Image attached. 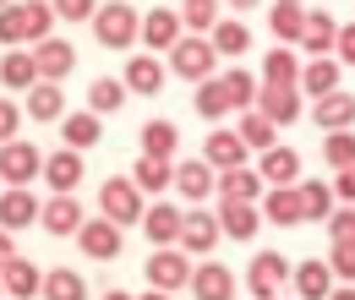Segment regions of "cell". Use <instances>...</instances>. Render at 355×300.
<instances>
[{"label": "cell", "instance_id": "6da1fadb", "mask_svg": "<svg viewBox=\"0 0 355 300\" xmlns=\"http://www.w3.org/2000/svg\"><path fill=\"white\" fill-rule=\"evenodd\" d=\"M49 28H55L49 0H22V6H11V0H6V6H0V44H11V49L49 39Z\"/></svg>", "mask_w": 355, "mask_h": 300}, {"label": "cell", "instance_id": "7a4b0ae2", "mask_svg": "<svg viewBox=\"0 0 355 300\" xmlns=\"http://www.w3.org/2000/svg\"><path fill=\"white\" fill-rule=\"evenodd\" d=\"M137 17L126 0H110V6H93V39L104 44V49H132L137 44Z\"/></svg>", "mask_w": 355, "mask_h": 300}, {"label": "cell", "instance_id": "3957f363", "mask_svg": "<svg viewBox=\"0 0 355 300\" xmlns=\"http://www.w3.org/2000/svg\"><path fill=\"white\" fill-rule=\"evenodd\" d=\"M214 66H219V55H214L208 33H180V39L170 44V71H175V77H186V82L214 77Z\"/></svg>", "mask_w": 355, "mask_h": 300}, {"label": "cell", "instance_id": "277c9868", "mask_svg": "<svg viewBox=\"0 0 355 300\" xmlns=\"http://www.w3.org/2000/svg\"><path fill=\"white\" fill-rule=\"evenodd\" d=\"M98 208H104V218H110V224H121V229H126V224H137V218H142V208H148V202H142L137 180H121V175H115V180H104V186H98Z\"/></svg>", "mask_w": 355, "mask_h": 300}, {"label": "cell", "instance_id": "5b68a950", "mask_svg": "<svg viewBox=\"0 0 355 300\" xmlns=\"http://www.w3.org/2000/svg\"><path fill=\"white\" fill-rule=\"evenodd\" d=\"M246 290H252L257 300H279L284 290H290V262L279 257V252H257L252 267H246Z\"/></svg>", "mask_w": 355, "mask_h": 300}, {"label": "cell", "instance_id": "8992f818", "mask_svg": "<svg viewBox=\"0 0 355 300\" xmlns=\"http://www.w3.org/2000/svg\"><path fill=\"white\" fill-rule=\"evenodd\" d=\"M39 170H44V153H39L33 142H17V136L0 142V180H6V186H28Z\"/></svg>", "mask_w": 355, "mask_h": 300}, {"label": "cell", "instance_id": "52a82bcc", "mask_svg": "<svg viewBox=\"0 0 355 300\" xmlns=\"http://www.w3.org/2000/svg\"><path fill=\"white\" fill-rule=\"evenodd\" d=\"M252 104L263 109L273 126H290V121H301V87H295V82H263Z\"/></svg>", "mask_w": 355, "mask_h": 300}, {"label": "cell", "instance_id": "ba28073f", "mask_svg": "<svg viewBox=\"0 0 355 300\" xmlns=\"http://www.w3.org/2000/svg\"><path fill=\"white\" fill-rule=\"evenodd\" d=\"M148 284L153 290H186V279H191V262H186V252L180 246H159L153 257H148Z\"/></svg>", "mask_w": 355, "mask_h": 300}, {"label": "cell", "instance_id": "9c48e42d", "mask_svg": "<svg viewBox=\"0 0 355 300\" xmlns=\"http://www.w3.org/2000/svg\"><path fill=\"white\" fill-rule=\"evenodd\" d=\"M219 235H230V240H241V246H246V240H252V235H257V224H263V213H257V202H241V197H224L219 202Z\"/></svg>", "mask_w": 355, "mask_h": 300}, {"label": "cell", "instance_id": "30bf717a", "mask_svg": "<svg viewBox=\"0 0 355 300\" xmlns=\"http://www.w3.org/2000/svg\"><path fill=\"white\" fill-rule=\"evenodd\" d=\"M77 246H83L93 262L121 257V224H110V218H83V229H77Z\"/></svg>", "mask_w": 355, "mask_h": 300}, {"label": "cell", "instance_id": "8fae6325", "mask_svg": "<svg viewBox=\"0 0 355 300\" xmlns=\"http://www.w3.org/2000/svg\"><path fill=\"white\" fill-rule=\"evenodd\" d=\"M71 66H77V49H71L66 39H55V33H49V39L33 44V71H39L44 82H60Z\"/></svg>", "mask_w": 355, "mask_h": 300}, {"label": "cell", "instance_id": "7c38bea8", "mask_svg": "<svg viewBox=\"0 0 355 300\" xmlns=\"http://www.w3.org/2000/svg\"><path fill=\"white\" fill-rule=\"evenodd\" d=\"M39 224H44L49 235H77V229H83V202H77V191H55L44 208H39Z\"/></svg>", "mask_w": 355, "mask_h": 300}, {"label": "cell", "instance_id": "4fadbf2b", "mask_svg": "<svg viewBox=\"0 0 355 300\" xmlns=\"http://www.w3.org/2000/svg\"><path fill=\"white\" fill-rule=\"evenodd\" d=\"M180 252H214L219 246V218L202 213V208H191V213H180V235H175Z\"/></svg>", "mask_w": 355, "mask_h": 300}, {"label": "cell", "instance_id": "5bb4252c", "mask_svg": "<svg viewBox=\"0 0 355 300\" xmlns=\"http://www.w3.org/2000/svg\"><path fill=\"white\" fill-rule=\"evenodd\" d=\"M186 290H191L197 300H230L235 295V273H230L224 262H202V267H191Z\"/></svg>", "mask_w": 355, "mask_h": 300}, {"label": "cell", "instance_id": "9a60e30c", "mask_svg": "<svg viewBox=\"0 0 355 300\" xmlns=\"http://www.w3.org/2000/svg\"><path fill=\"white\" fill-rule=\"evenodd\" d=\"M311 121L322 131H345L355 126V98L345 87H334V93H317V104H311Z\"/></svg>", "mask_w": 355, "mask_h": 300}, {"label": "cell", "instance_id": "2e32d148", "mask_svg": "<svg viewBox=\"0 0 355 300\" xmlns=\"http://www.w3.org/2000/svg\"><path fill=\"white\" fill-rule=\"evenodd\" d=\"M137 39L148 44L153 55H159V49H170V44L180 39V11H164V6H153V11L137 22Z\"/></svg>", "mask_w": 355, "mask_h": 300}, {"label": "cell", "instance_id": "e0dca14e", "mask_svg": "<svg viewBox=\"0 0 355 300\" xmlns=\"http://www.w3.org/2000/svg\"><path fill=\"white\" fill-rule=\"evenodd\" d=\"M83 170H88V164H83V153H77V148H60V153H49L44 159V180H49V191H77V186H83Z\"/></svg>", "mask_w": 355, "mask_h": 300}, {"label": "cell", "instance_id": "ac0fdd59", "mask_svg": "<svg viewBox=\"0 0 355 300\" xmlns=\"http://www.w3.org/2000/svg\"><path fill=\"white\" fill-rule=\"evenodd\" d=\"M39 284H44V267H33L28 257H11L6 267H0V290H6L11 300H33Z\"/></svg>", "mask_w": 355, "mask_h": 300}, {"label": "cell", "instance_id": "d6986e66", "mask_svg": "<svg viewBox=\"0 0 355 300\" xmlns=\"http://www.w3.org/2000/svg\"><path fill=\"white\" fill-rule=\"evenodd\" d=\"M257 175H263L268 186H295L301 180V153L295 148H263V164H257Z\"/></svg>", "mask_w": 355, "mask_h": 300}, {"label": "cell", "instance_id": "ffe728a7", "mask_svg": "<svg viewBox=\"0 0 355 300\" xmlns=\"http://www.w3.org/2000/svg\"><path fill=\"white\" fill-rule=\"evenodd\" d=\"M170 186H175L186 202H202V197H214V164H208V159H186Z\"/></svg>", "mask_w": 355, "mask_h": 300}, {"label": "cell", "instance_id": "44dd1931", "mask_svg": "<svg viewBox=\"0 0 355 300\" xmlns=\"http://www.w3.org/2000/svg\"><path fill=\"white\" fill-rule=\"evenodd\" d=\"M142 229H148V240L153 246H175L180 235V208L175 202H153V208H142V218H137Z\"/></svg>", "mask_w": 355, "mask_h": 300}, {"label": "cell", "instance_id": "7402d4cb", "mask_svg": "<svg viewBox=\"0 0 355 300\" xmlns=\"http://www.w3.org/2000/svg\"><path fill=\"white\" fill-rule=\"evenodd\" d=\"M334 33H339V22H334V17H328V11H306V17H301V49H306V55H334Z\"/></svg>", "mask_w": 355, "mask_h": 300}, {"label": "cell", "instance_id": "603a6c76", "mask_svg": "<svg viewBox=\"0 0 355 300\" xmlns=\"http://www.w3.org/2000/svg\"><path fill=\"white\" fill-rule=\"evenodd\" d=\"M214 191H219V197H241V202H257V191H263V175L246 170V164H230V170L214 175Z\"/></svg>", "mask_w": 355, "mask_h": 300}, {"label": "cell", "instance_id": "cb8c5ba5", "mask_svg": "<svg viewBox=\"0 0 355 300\" xmlns=\"http://www.w3.org/2000/svg\"><path fill=\"white\" fill-rule=\"evenodd\" d=\"M33 218H39V202H33L28 186H11V191L0 197V229H28Z\"/></svg>", "mask_w": 355, "mask_h": 300}, {"label": "cell", "instance_id": "d4e9b609", "mask_svg": "<svg viewBox=\"0 0 355 300\" xmlns=\"http://www.w3.org/2000/svg\"><path fill=\"white\" fill-rule=\"evenodd\" d=\"M257 213L268 218V224H279V229H290V224H301V197H295V186H273L263 197V208Z\"/></svg>", "mask_w": 355, "mask_h": 300}, {"label": "cell", "instance_id": "484cf974", "mask_svg": "<svg viewBox=\"0 0 355 300\" xmlns=\"http://www.w3.org/2000/svg\"><path fill=\"white\" fill-rule=\"evenodd\" d=\"M164 77H170V71L159 66V55H132V66H126L121 82H126V93H159Z\"/></svg>", "mask_w": 355, "mask_h": 300}, {"label": "cell", "instance_id": "4316f807", "mask_svg": "<svg viewBox=\"0 0 355 300\" xmlns=\"http://www.w3.org/2000/svg\"><path fill=\"white\" fill-rule=\"evenodd\" d=\"M295 87L311 93V98H317V93H334V87H339V66H334V55H311L306 66H301V77H295Z\"/></svg>", "mask_w": 355, "mask_h": 300}, {"label": "cell", "instance_id": "83f0119b", "mask_svg": "<svg viewBox=\"0 0 355 300\" xmlns=\"http://www.w3.org/2000/svg\"><path fill=\"white\" fill-rule=\"evenodd\" d=\"M28 115H33V121H60V115H66L60 82H44V77H39V82L28 87Z\"/></svg>", "mask_w": 355, "mask_h": 300}, {"label": "cell", "instance_id": "f1b7e54d", "mask_svg": "<svg viewBox=\"0 0 355 300\" xmlns=\"http://www.w3.org/2000/svg\"><path fill=\"white\" fill-rule=\"evenodd\" d=\"M295 197H301V224H322V218L334 213V186H328V180L295 186Z\"/></svg>", "mask_w": 355, "mask_h": 300}, {"label": "cell", "instance_id": "f546056e", "mask_svg": "<svg viewBox=\"0 0 355 300\" xmlns=\"http://www.w3.org/2000/svg\"><path fill=\"white\" fill-rule=\"evenodd\" d=\"M39 295L44 300H88V284H83V273H71V267H49Z\"/></svg>", "mask_w": 355, "mask_h": 300}, {"label": "cell", "instance_id": "4dcf8cb0", "mask_svg": "<svg viewBox=\"0 0 355 300\" xmlns=\"http://www.w3.org/2000/svg\"><path fill=\"white\" fill-rule=\"evenodd\" d=\"M60 136H66V148H77V153H88L93 142L104 136V126H98V115H60Z\"/></svg>", "mask_w": 355, "mask_h": 300}, {"label": "cell", "instance_id": "1f68e13d", "mask_svg": "<svg viewBox=\"0 0 355 300\" xmlns=\"http://www.w3.org/2000/svg\"><path fill=\"white\" fill-rule=\"evenodd\" d=\"M202 159H208L214 170H230V164H246V142H241L235 131H214V136H208V148H202Z\"/></svg>", "mask_w": 355, "mask_h": 300}, {"label": "cell", "instance_id": "d6a6232c", "mask_svg": "<svg viewBox=\"0 0 355 300\" xmlns=\"http://www.w3.org/2000/svg\"><path fill=\"white\" fill-rule=\"evenodd\" d=\"M132 180H137V191H142V197H159V191L175 180V170H170V159H153V153H142Z\"/></svg>", "mask_w": 355, "mask_h": 300}, {"label": "cell", "instance_id": "836d02e7", "mask_svg": "<svg viewBox=\"0 0 355 300\" xmlns=\"http://www.w3.org/2000/svg\"><path fill=\"white\" fill-rule=\"evenodd\" d=\"M301 17H306V6H301V0H279V6L268 11L273 39H279V44H295V39H301Z\"/></svg>", "mask_w": 355, "mask_h": 300}, {"label": "cell", "instance_id": "e575fe53", "mask_svg": "<svg viewBox=\"0 0 355 300\" xmlns=\"http://www.w3.org/2000/svg\"><path fill=\"white\" fill-rule=\"evenodd\" d=\"M328 290H334L328 262H301V267H295V300H322Z\"/></svg>", "mask_w": 355, "mask_h": 300}, {"label": "cell", "instance_id": "d590c367", "mask_svg": "<svg viewBox=\"0 0 355 300\" xmlns=\"http://www.w3.org/2000/svg\"><path fill=\"white\" fill-rule=\"evenodd\" d=\"M0 82L17 87V93H28V87L39 82V71H33V55H28V49H6V60H0Z\"/></svg>", "mask_w": 355, "mask_h": 300}, {"label": "cell", "instance_id": "8d00e7d4", "mask_svg": "<svg viewBox=\"0 0 355 300\" xmlns=\"http://www.w3.org/2000/svg\"><path fill=\"white\" fill-rule=\"evenodd\" d=\"M208 44H214V55H246L252 49V28L246 22H214Z\"/></svg>", "mask_w": 355, "mask_h": 300}, {"label": "cell", "instance_id": "74e56055", "mask_svg": "<svg viewBox=\"0 0 355 300\" xmlns=\"http://www.w3.org/2000/svg\"><path fill=\"white\" fill-rule=\"evenodd\" d=\"M191 104H197V115H202V121L230 115V93H224L219 77H202V82H197V93H191Z\"/></svg>", "mask_w": 355, "mask_h": 300}, {"label": "cell", "instance_id": "f35d334b", "mask_svg": "<svg viewBox=\"0 0 355 300\" xmlns=\"http://www.w3.org/2000/svg\"><path fill=\"white\" fill-rule=\"evenodd\" d=\"M273 121H268L263 109H241V126H235V136H241V142H246V148H257V153H263V148H273Z\"/></svg>", "mask_w": 355, "mask_h": 300}, {"label": "cell", "instance_id": "ab89813d", "mask_svg": "<svg viewBox=\"0 0 355 300\" xmlns=\"http://www.w3.org/2000/svg\"><path fill=\"white\" fill-rule=\"evenodd\" d=\"M180 148V131L170 126V121H148L142 126V153H153V159H175Z\"/></svg>", "mask_w": 355, "mask_h": 300}, {"label": "cell", "instance_id": "60d3db41", "mask_svg": "<svg viewBox=\"0 0 355 300\" xmlns=\"http://www.w3.org/2000/svg\"><path fill=\"white\" fill-rule=\"evenodd\" d=\"M126 104V82H115V77H98V82L88 87V109L93 115H115Z\"/></svg>", "mask_w": 355, "mask_h": 300}, {"label": "cell", "instance_id": "b9f144b4", "mask_svg": "<svg viewBox=\"0 0 355 300\" xmlns=\"http://www.w3.org/2000/svg\"><path fill=\"white\" fill-rule=\"evenodd\" d=\"M263 77H268V82H295V77H301V60H295V49H290V44L268 49V60H263Z\"/></svg>", "mask_w": 355, "mask_h": 300}, {"label": "cell", "instance_id": "7bdbcfd3", "mask_svg": "<svg viewBox=\"0 0 355 300\" xmlns=\"http://www.w3.org/2000/svg\"><path fill=\"white\" fill-rule=\"evenodd\" d=\"M322 159L334 164V170H345V164H355V131H322Z\"/></svg>", "mask_w": 355, "mask_h": 300}, {"label": "cell", "instance_id": "ee69618b", "mask_svg": "<svg viewBox=\"0 0 355 300\" xmlns=\"http://www.w3.org/2000/svg\"><path fill=\"white\" fill-rule=\"evenodd\" d=\"M214 22H219V0H180V28L208 33Z\"/></svg>", "mask_w": 355, "mask_h": 300}, {"label": "cell", "instance_id": "f6af8a7d", "mask_svg": "<svg viewBox=\"0 0 355 300\" xmlns=\"http://www.w3.org/2000/svg\"><path fill=\"white\" fill-rule=\"evenodd\" d=\"M224 93H230V109H252V98H257V82H252V71H219Z\"/></svg>", "mask_w": 355, "mask_h": 300}, {"label": "cell", "instance_id": "bcb514c9", "mask_svg": "<svg viewBox=\"0 0 355 300\" xmlns=\"http://www.w3.org/2000/svg\"><path fill=\"white\" fill-rule=\"evenodd\" d=\"M322 224H328V240L334 246H355V208H334Z\"/></svg>", "mask_w": 355, "mask_h": 300}, {"label": "cell", "instance_id": "7dc6e473", "mask_svg": "<svg viewBox=\"0 0 355 300\" xmlns=\"http://www.w3.org/2000/svg\"><path fill=\"white\" fill-rule=\"evenodd\" d=\"M93 6H98V0H49L55 22H83V17H93Z\"/></svg>", "mask_w": 355, "mask_h": 300}, {"label": "cell", "instance_id": "c3c4849f", "mask_svg": "<svg viewBox=\"0 0 355 300\" xmlns=\"http://www.w3.org/2000/svg\"><path fill=\"white\" fill-rule=\"evenodd\" d=\"M328 273L345 279V284H355V246H334V252H328Z\"/></svg>", "mask_w": 355, "mask_h": 300}, {"label": "cell", "instance_id": "681fc988", "mask_svg": "<svg viewBox=\"0 0 355 300\" xmlns=\"http://www.w3.org/2000/svg\"><path fill=\"white\" fill-rule=\"evenodd\" d=\"M17 126H22V109H17L11 98H0V142H11V136H17Z\"/></svg>", "mask_w": 355, "mask_h": 300}, {"label": "cell", "instance_id": "f907efd6", "mask_svg": "<svg viewBox=\"0 0 355 300\" xmlns=\"http://www.w3.org/2000/svg\"><path fill=\"white\" fill-rule=\"evenodd\" d=\"M334 197H339V202H355V164L334 170Z\"/></svg>", "mask_w": 355, "mask_h": 300}, {"label": "cell", "instance_id": "816d5d0a", "mask_svg": "<svg viewBox=\"0 0 355 300\" xmlns=\"http://www.w3.org/2000/svg\"><path fill=\"white\" fill-rule=\"evenodd\" d=\"M334 55H339V66H355V28L334 33Z\"/></svg>", "mask_w": 355, "mask_h": 300}, {"label": "cell", "instance_id": "f5cc1de1", "mask_svg": "<svg viewBox=\"0 0 355 300\" xmlns=\"http://www.w3.org/2000/svg\"><path fill=\"white\" fill-rule=\"evenodd\" d=\"M11 257H17V246H11V229H0V267H6Z\"/></svg>", "mask_w": 355, "mask_h": 300}, {"label": "cell", "instance_id": "db71d44e", "mask_svg": "<svg viewBox=\"0 0 355 300\" xmlns=\"http://www.w3.org/2000/svg\"><path fill=\"white\" fill-rule=\"evenodd\" d=\"M322 300H355V290H328Z\"/></svg>", "mask_w": 355, "mask_h": 300}, {"label": "cell", "instance_id": "11a10c76", "mask_svg": "<svg viewBox=\"0 0 355 300\" xmlns=\"http://www.w3.org/2000/svg\"><path fill=\"white\" fill-rule=\"evenodd\" d=\"M142 300H175V295H170V290H148Z\"/></svg>", "mask_w": 355, "mask_h": 300}, {"label": "cell", "instance_id": "9f6ffc18", "mask_svg": "<svg viewBox=\"0 0 355 300\" xmlns=\"http://www.w3.org/2000/svg\"><path fill=\"white\" fill-rule=\"evenodd\" d=\"M230 6H235V11H252V6H257V0H230Z\"/></svg>", "mask_w": 355, "mask_h": 300}, {"label": "cell", "instance_id": "6f0895ef", "mask_svg": "<svg viewBox=\"0 0 355 300\" xmlns=\"http://www.w3.org/2000/svg\"><path fill=\"white\" fill-rule=\"evenodd\" d=\"M104 300H132V295H126V290H110V295H104Z\"/></svg>", "mask_w": 355, "mask_h": 300}, {"label": "cell", "instance_id": "680465c9", "mask_svg": "<svg viewBox=\"0 0 355 300\" xmlns=\"http://www.w3.org/2000/svg\"><path fill=\"white\" fill-rule=\"evenodd\" d=\"M301 6H306V0H301Z\"/></svg>", "mask_w": 355, "mask_h": 300}, {"label": "cell", "instance_id": "91938a15", "mask_svg": "<svg viewBox=\"0 0 355 300\" xmlns=\"http://www.w3.org/2000/svg\"><path fill=\"white\" fill-rule=\"evenodd\" d=\"M0 6H6V0H0Z\"/></svg>", "mask_w": 355, "mask_h": 300}, {"label": "cell", "instance_id": "94428289", "mask_svg": "<svg viewBox=\"0 0 355 300\" xmlns=\"http://www.w3.org/2000/svg\"><path fill=\"white\" fill-rule=\"evenodd\" d=\"M0 295H6V290H0Z\"/></svg>", "mask_w": 355, "mask_h": 300}]
</instances>
